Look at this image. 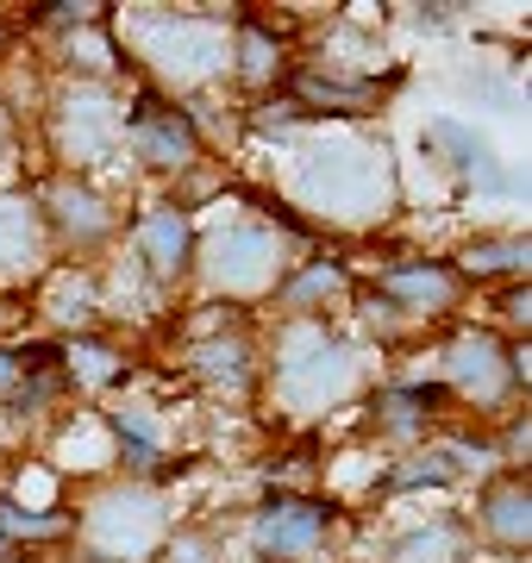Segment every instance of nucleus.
<instances>
[{"instance_id":"nucleus-11","label":"nucleus","mask_w":532,"mask_h":563,"mask_svg":"<svg viewBox=\"0 0 532 563\" xmlns=\"http://www.w3.org/2000/svg\"><path fill=\"white\" fill-rule=\"evenodd\" d=\"M426 144H439L451 169L464 181H476L483 195H508V169H501V157H495V144L483 132H470V125H457V120H432Z\"/></svg>"},{"instance_id":"nucleus-3","label":"nucleus","mask_w":532,"mask_h":563,"mask_svg":"<svg viewBox=\"0 0 532 563\" xmlns=\"http://www.w3.org/2000/svg\"><path fill=\"white\" fill-rule=\"evenodd\" d=\"M138 44L144 57L157 63L169 81H213L220 69H232V38H225L220 20H201V13H138Z\"/></svg>"},{"instance_id":"nucleus-19","label":"nucleus","mask_w":532,"mask_h":563,"mask_svg":"<svg viewBox=\"0 0 532 563\" xmlns=\"http://www.w3.org/2000/svg\"><path fill=\"white\" fill-rule=\"evenodd\" d=\"M339 288H345V269H339V263H313V269H301V276L282 288V301L288 307H320L326 295H339Z\"/></svg>"},{"instance_id":"nucleus-1","label":"nucleus","mask_w":532,"mask_h":563,"mask_svg":"<svg viewBox=\"0 0 532 563\" xmlns=\"http://www.w3.org/2000/svg\"><path fill=\"white\" fill-rule=\"evenodd\" d=\"M301 201L339 225H369L395 207V163L369 139H320L301 151Z\"/></svg>"},{"instance_id":"nucleus-14","label":"nucleus","mask_w":532,"mask_h":563,"mask_svg":"<svg viewBox=\"0 0 532 563\" xmlns=\"http://www.w3.org/2000/svg\"><path fill=\"white\" fill-rule=\"evenodd\" d=\"M383 301L408 307V313H445L457 301V276H451L445 263H408V269L383 276Z\"/></svg>"},{"instance_id":"nucleus-20","label":"nucleus","mask_w":532,"mask_h":563,"mask_svg":"<svg viewBox=\"0 0 532 563\" xmlns=\"http://www.w3.org/2000/svg\"><path fill=\"white\" fill-rule=\"evenodd\" d=\"M51 313H57L63 325H88L95 320V282L88 276H63L57 288H51Z\"/></svg>"},{"instance_id":"nucleus-24","label":"nucleus","mask_w":532,"mask_h":563,"mask_svg":"<svg viewBox=\"0 0 532 563\" xmlns=\"http://www.w3.org/2000/svg\"><path fill=\"white\" fill-rule=\"evenodd\" d=\"M0 532H13V539H51V532H63L57 514H20L13 501H0Z\"/></svg>"},{"instance_id":"nucleus-17","label":"nucleus","mask_w":532,"mask_h":563,"mask_svg":"<svg viewBox=\"0 0 532 563\" xmlns=\"http://www.w3.org/2000/svg\"><path fill=\"white\" fill-rule=\"evenodd\" d=\"M201 369H207V383L245 388V383H251V344H245V339H213V344H201Z\"/></svg>"},{"instance_id":"nucleus-8","label":"nucleus","mask_w":532,"mask_h":563,"mask_svg":"<svg viewBox=\"0 0 532 563\" xmlns=\"http://www.w3.org/2000/svg\"><path fill=\"white\" fill-rule=\"evenodd\" d=\"M125 132H132V144H138V157L151 163V169H188L195 151H201L195 120H188L182 107H169V101H144L138 113L125 120Z\"/></svg>"},{"instance_id":"nucleus-23","label":"nucleus","mask_w":532,"mask_h":563,"mask_svg":"<svg viewBox=\"0 0 532 563\" xmlns=\"http://www.w3.org/2000/svg\"><path fill=\"white\" fill-rule=\"evenodd\" d=\"M120 369V357L107 351V344H69V376H82V383H107Z\"/></svg>"},{"instance_id":"nucleus-10","label":"nucleus","mask_w":532,"mask_h":563,"mask_svg":"<svg viewBox=\"0 0 532 563\" xmlns=\"http://www.w3.org/2000/svg\"><path fill=\"white\" fill-rule=\"evenodd\" d=\"M51 232H57L63 244H76V251H88V244H101L107 232H113V213H107V201L95 195V188H82V181H57L51 195H44V213H38Z\"/></svg>"},{"instance_id":"nucleus-22","label":"nucleus","mask_w":532,"mask_h":563,"mask_svg":"<svg viewBox=\"0 0 532 563\" xmlns=\"http://www.w3.org/2000/svg\"><path fill=\"white\" fill-rule=\"evenodd\" d=\"M470 276H495V269H527V244L520 239H489V244H470V257H464Z\"/></svg>"},{"instance_id":"nucleus-5","label":"nucleus","mask_w":532,"mask_h":563,"mask_svg":"<svg viewBox=\"0 0 532 563\" xmlns=\"http://www.w3.org/2000/svg\"><path fill=\"white\" fill-rule=\"evenodd\" d=\"M282 257H288L282 232H269L257 220H239L201 251V276L213 295H269L276 276H282Z\"/></svg>"},{"instance_id":"nucleus-9","label":"nucleus","mask_w":532,"mask_h":563,"mask_svg":"<svg viewBox=\"0 0 532 563\" xmlns=\"http://www.w3.org/2000/svg\"><path fill=\"white\" fill-rule=\"evenodd\" d=\"M320 532H326V507L320 501L282 495V501H269L264 514H257V551H264L269 563H301L313 544H320Z\"/></svg>"},{"instance_id":"nucleus-2","label":"nucleus","mask_w":532,"mask_h":563,"mask_svg":"<svg viewBox=\"0 0 532 563\" xmlns=\"http://www.w3.org/2000/svg\"><path fill=\"white\" fill-rule=\"evenodd\" d=\"M357 388V351L326 325H295L276 351V395L288 413H326Z\"/></svg>"},{"instance_id":"nucleus-28","label":"nucleus","mask_w":532,"mask_h":563,"mask_svg":"<svg viewBox=\"0 0 532 563\" xmlns=\"http://www.w3.org/2000/svg\"><path fill=\"white\" fill-rule=\"evenodd\" d=\"M0 563H13V544H7V532H0Z\"/></svg>"},{"instance_id":"nucleus-6","label":"nucleus","mask_w":532,"mask_h":563,"mask_svg":"<svg viewBox=\"0 0 532 563\" xmlns=\"http://www.w3.org/2000/svg\"><path fill=\"white\" fill-rule=\"evenodd\" d=\"M125 139V107L107 95L101 81H76L57 101V144L69 163H101Z\"/></svg>"},{"instance_id":"nucleus-25","label":"nucleus","mask_w":532,"mask_h":563,"mask_svg":"<svg viewBox=\"0 0 532 563\" xmlns=\"http://www.w3.org/2000/svg\"><path fill=\"white\" fill-rule=\"evenodd\" d=\"M239 51H245V57H232V63L245 69V81H264L269 69H276V44H269L264 32H257V25H251L245 38H239Z\"/></svg>"},{"instance_id":"nucleus-18","label":"nucleus","mask_w":532,"mask_h":563,"mask_svg":"<svg viewBox=\"0 0 532 563\" xmlns=\"http://www.w3.org/2000/svg\"><path fill=\"white\" fill-rule=\"evenodd\" d=\"M369 81H326V76H301L295 81V107H369Z\"/></svg>"},{"instance_id":"nucleus-7","label":"nucleus","mask_w":532,"mask_h":563,"mask_svg":"<svg viewBox=\"0 0 532 563\" xmlns=\"http://www.w3.org/2000/svg\"><path fill=\"white\" fill-rule=\"evenodd\" d=\"M445 376H451V388L476 407H508V395L520 388L513 357L495 339H457L445 351Z\"/></svg>"},{"instance_id":"nucleus-27","label":"nucleus","mask_w":532,"mask_h":563,"mask_svg":"<svg viewBox=\"0 0 532 563\" xmlns=\"http://www.w3.org/2000/svg\"><path fill=\"white\" fill-rule=\"evenodd\" d=\"M501 307H508V320H527V313H532V301L520 295V288H508V295H501Z\"/></svg>"},{"instance_id":"nucleus-26","label":"nucleus","mask_w":532,"mask_h":563,"mask_svg":"<svg viewBox=\"0 0 532 563\" xmlns=\"http://www.w3.org/2000/svg\"><path fill=\"white\" fill-rule=\"evenodd\" d=\"M20 369H25V357H20V351H0V395H7V388L20 383Z\"/></svg>"},{"instance_id":"nucleus-16","label":"nucleus","mask_w":532,"mask_h":563,"mask_svg":"<svg viewBox=\"0 0 532 563\" xmlns=\"http://www.w3.org/2000/svg\"><path fill=\"white\" fill-rule=\"evenodd\" d=\"M395 563H470V551H464V532H457V526L432 520V526H420V532L401 539Z\"/></svg>"},{"instance_id":"nucleus-13","label":"nucleus","mask_w":532,"mask_h":563,"mask_svg":"<svg viewBox=\"0 0 532 563\" xmlns=\"http://www.w3.org/2000/svg\"><path fill=\"white\" fill-rule=\"evenodd\" d=\"M44 263V220L20 195H0V276H32Z\"/></svg>"},{"instance_id":"nucleus-4","label":"nucleus","mask_w":532,"mask_h":563,"mask_svg":"<svg viewBox=\"0 0 532 563\" xmlns=\"http://www.w3.org/2000/svg\"><path fill=\"white\" fill-rule=\"evenodd\" d=\"M164 501L151 495V488L125 483V488H107L95 495L82 514V544L95 551L101 563H144L157 544H164Z\"/></svg>"},{"instance_id":"nucleus-21","label":"nucleus","mask_w":532,"mask_h":563,"mask_svg":"<svg viewBox=\"0 0 532 563\" xmlns=\"http://www.w3.org/2000/svg\"><path fill=\"white\" fill-rule=\"evenodd\" d=\"M113 432H120L125 457L138 463V470H157L164 444H157V432H151V420H144V413H113Z\"/></svg>"},{"instance_id":"nucleus-15","label":"nucleus","mask_w":532,"mask_h":563,"mask_svg":"<svg viewBox=\"0 0 532 563\" xmlns=\"http://www.w3.org/2000/svg\"><path fill=\"white\" fill-rule=\"evenodd\" d=\"M483 532H489L501 551H527V532H532L527 483H495L489 495H483Z\"/></svg>"},{"instance_id":"nucleus-12","label":"nucleus","mask_w":532,"mask_h":563,"mask_svg":"<svg viewBox=\"0 0 532 563\" xmlns=\"http://www.w3.org/2000/svg\"><path fill=\"white\" fill-rule=\"evenodd\" d=\"M138 251H144V263H151V276H157V282L188 276V263H195V225H188V213H176V207L144 213Z\"/></svg>"}]
</instances>
